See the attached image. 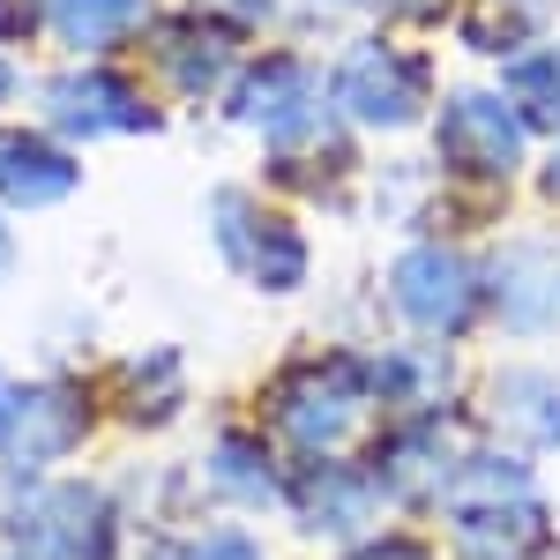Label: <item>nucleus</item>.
<instances>
[{
    "label": "nucleus",
    "mask_w": 560,
    "mask_h": 560,
    "mask_svg": "<svg viewBox=\"0 0 560 560\" xmlns=\"http://www.w3.org/2000/svg\"><path fill=\"white\" fill-rule=\"evenodd\" d=\"M173 560H269V553H261L255 530H240V523H210V530H195Z\"/></svg>",
    "instance_id": "obj_23"
},
{
    "label": "nucleus",
    "mask_w": 560,
    "mask_h": 560,
    "mask_svg": "<svg viewBox=\"0 0 560 560\" xmlns=\"http://www.w3.org/2000/svg\"><path fill=\"white\" fill-rule=\"evenodd\" d=\"M0 404H8V374H0Z\"/></svg>",
    "instance_id": "obj_31"
},
{
    "label": "nucleus",
    "mask_w": 560,
    "mask_h": 560,
    "mask_svg": "<svg viewBox=\"0 0 560 560\" xmlns=\"http://www.w3.org/2000/svg\"><path fill=\"white\" fill-rule=\"evenodd\" d=\"M546 560H560V553H546Z\"/></svg>",
    "instance_id": "obj_32"
},
{
    "label": "nucleus",
    "mask_w": 560,
    "mask_h": 560,
    "mask_svg": "<svg viewBox=\"0 0 560 560\" xmlns=\"http://www.w3.org/2000/svg\"><path fill=\"white\" fill-rule=\"evenodd\" d=\"M345 560H433V553L419 546V538H359Z\"/></svg>",
    "instance_id": "obj_27"
},
{
    "label": "nucleus",
    "mask_w": 560,
    "mask_h": 560,
    "mask_svg": "<svg viewBox=\"0 0 560 560\" xmlns=\"http://www.w3.org/2000/svg\"><path fill=\"white\" fill-rule=\"evenodd\" d=\"M456 464H464V441L441 433V411H433V419H396V433L374 448L366 471H374V486H382V501H396V509H427V501L448 493Z\"/></svg>",
    "instance_id": "obj_11"
},
{
    "label": "nucleus",
    "mask_w": 560,
    "mask_h": 560,
    "mask_svg": "<svg viewBox=\"0 0 560 560\" xmlns=\"http://www.w3.org/2000/svg\"><path fill=\"white\" fill-rule=\"evenodd\" d=\"M8 90H15V75H8V68H0V97H8Z\"/></svg>",
    "instance_id": "obj_30"
},
{
    "label": "nucleus",
    "mask_w": 560,
    "mask_h": 560,
    "mask_svg": "<svg viewBox=\"0 0 560 560\" xmlns=\"http://www.w3.org/2000/svg\"><path fill=\"white\" fill-rule=\"evenodd\" d=\"M448 546L456 560H538L546 553V493H493V501H448Z\"/></svg>",
    "instance_id": "obj_13"
},
{
    "label": "nucleus",
    "mask_w": 560,
    "mask_h": 560,
    "mask_svg": "<svg viewBox=\"0 0 560 560\" xmlns=\"http://www.w3.org/2000/svg\"><path fill=\"white\" fill-rule=\"evenodd\" d=\"M486 419L516 448H560V374H546V366H501L486 382Z\"/></svg>",
    "instance_id": "obj_17"
},
{
    "label": "nucleus",
    "mask_w": 560,
    "mask_h": 560,
    "mask_svg": "<svg viewBox=\"0 0 560 560\" xmlns=\"http://www.w3.org/2000/svg\"><path fill=\"white\" fill-rule=\"evenodd\" d=\"M90 427H97V411H90L83 382H68V374L8 382V404H0V471L15 486L52 478L90 441Z\"/></svg>",
    "instance_id": "obj_3"
},
{
    "label": "nucleus",
    "mask_w": 560,
    "mask_h": 560,
    "mask_svg": "<svg viewBox=\"0 0 560 560\" xmlns=\"http://www.w3.org/2000/svg\"><path fill=\"white\" fill-rule=\"evenodd\" d=\"M486 306L501 314L509 337H546L560 322V247L546 240H509L486 269Z\"/></svg>",
    "instance_id": "obj_12"
},
{
    "label": "nucleus",
    "mask_w": 560,
    "mask_h": 560,
    "mask_svg": "<svg viewBox=\"0 0 560 560\" xmlns=\"http://www.w3.org/2000/svg\"><path fill=\"white\" fill-rule=\"evenodd\" d=\"M202 15H217L224 31H261L269 15H277V0H195Z\"/></svg>",
    "instance_id": "obj_25"
},
{
    "label": "nucleus",
    "mask_w": 560,
    "mask_h": 560,
    "mask_svg": "<svg viewBox=\"0 0 560 560\" xmlns=\"http://www.w3.org/2000/svg\"><path fill=\"white\" fill-rule=\"evenodd\" d=\"M52 31V0H0V45H31Z\"/></svg>",
    "instance_id": "obj_24"
},
{
    "label": "nucleus",
    "mask_w": 560,
    "mask_h": 560,
    "mask_svg": "<svg viewBox=\"0 0 560 560\" xmlns=\"http://www.w3.org/2000/svg\"><path fill=\"white\" fill-rule=\"evenodd\" d=\"M538 187H546V195H553V202H560V150H553V158H546V173H538Z\"/></svg>",
    "instance_id": "obj_29"
},
{
    "label": "nucleus",
    "mask_w": 560,
    "mask_h": 560,
    "mask_svg": "<svg viewBox=\"0 0 560 560\" xmlns=\"http://www.w3.org/2000/svg\"><path fill=\"white\" fill-rule=\"evenodd\" d=\"M202 486H210L217 501H232V509H269V501H284V478H277L269 441H261V433H240V427H224L210 441Z\"/></svg>",
    "instance_id": "obj_18"
},
{
    "label": "nucleus",
    "mask_w": 560,
    "mask_h": 560,
    "mask_svg": "<svg viewBox=\"0 0 560 560\" xmlns=\"http://www.w3.org/2000/svg\"><path fill=\"white\" fill-rule=\"evenodd\" d=\"M284 509L306 538H366L374 509H382V486H374V471H359L345 456H306L284 478Z\"/></svg>",
    "instance_id": "obj_10"
},
{
    "label": "nucleus",
    "mask_w": 560,
    "mask_h": 560,
    "mask_svg": "<svg viewBox=\"0 0 560 560\" xmlns=\"http://www.w3.org/2000/svg\"><path fill=\"white\" fill-rule=\"evenodd\" d=\"M240 31H224V23H202V15H179V23H165L158 31V75L173 83L179 105H210L217 90H232V75H240Z\"/></svg>",
    "instance_id": "obj_14"
},
{
    "label": "nucleus",
    "mask_w": 560,
    "mask_h": 560,
    "mask_svg": "<svg viewBox=\"0 0 560 560\" xmlns=\"http://www.w3.org/2000/svg\"><path fill=\"white\" fill-rule=\"evenodd\" d=\"M388 306H396L419 337L456 345V337H471V322L486 314V269H478L464 247L419 240V247H404L396 269H388Z\"/></svg>",
    "instance_id": "obj_7"
},
{
    "label": "nucleus",
    "mask_w": 560,
    "mask_h": 560,
    "mask_svg": "<svg viewBox=\"0 0 560 560\" xmlns=\"http://www.w3.org/2000/svg\"><path fill=\"white\" fill-rule=\"evenodd\" d=\"M83 187V165L60 135L0 128V210H60Z\"/></svg>",
    "instance_id": "obj_15"
},
{
    "label": "nucleus",
    "mask_w": 560,
    "mask_h": 560,
    "mask_svg": "<svg viewBox=\"0 0 560 560\" xmlns=\"http://www.w3.org/2000/svg\"><path fill=\"white\" fill-rule=\"evenodd\" d=\"M202 217H210V247L224 255V269H232L240 284H255V292H269V300H292V292L306 284L314 247H306V232L284 210H261V195L217 187Z\"/></svg>",
    "instance_id": "obj_5"
},
{
    "label": "nucleus",
    "mask_w": 560,
    "mask_h": 560,
    "mask_svg": "<svg viewBox=\"0 0 560 560\" xmlns=\"http://www.w3.org/2000/svg\"><path fill=\"white\" fill-rule=\"evenodd\" d=\"M187 411V359L173 345H142L135 359H120V419L142 433L173 427Z\"/></svg>",
    "instance_id": "obj_19"
},
{
    "label": "nucleus",
    "mask_w": 560,
    "mask_h": 560,
    "mask_svg": "<svg viewBox=\"0 0 560 560\" xmlns=\"http://www.w3.org/2000/svg\"><path fill=\"white\" fill-rule=\"evenodd\" d=\"M374 366V404H388L396 419H433V411H448V396H456V359L448 345H388L366 359Z\"/></svg>",
    "instance_id": "obj_16"
},
{
    "label": "nucleus",
    "mask_w": 560,
    "mask_h": 560,
    "mask_svg": "<svg viewBox=\"0 0 560 560\" xmlns=\"http://www.w3.org/2000/svg\"><path fill=\"white\" fill-rule=\"evenodd\" d=\"M546 8H553V0H464V8H456V38L471 45V52H486V60H493V52L509 60V52L546 38Z\"/></svg>",
    "instance_id": "obj_21"
},
{
    "label": "nucleus",
    "mask_w": 560,
    "mask_h": 560,
    "mask_svg": "<svg viewBox=\"0 0 560 560\" xmlns=\"http://www.w3.org/2000/svg\"><path fill=\"white\" fill-rule=\"evenodd\" d=\"M366 15H382V23H441L456 0H359Z\"/></svg>",
    "instance_id": "obj_26"
},
{
    "label": "nucleus",
    "mask_w": 560,
    "mask_h": 560,
    "mask_svg": "<svg viewBox=\"0 0 560 560\" xmlns=\"http://www.w3.org/2000/svg\"><path fill=\"white\" fill-rule=\"evenodd\" d=\"M150 0H52V38L68 45V52H83V60H97V52H113V45H128L150 31Z\"/></svg>",
    "instance_id": "obj_20"
},
{
    "label": "nucleus",
    "mask_w": 560,
    "mask_h": 560,
    "mask_svg": "<svg viewBox=\"0 0 560 560\" xmlns=\"http://www.w3.org/2000/svg\"><path fill=\"white\" fill-rule=\"evenodd\" d=\"M38 113H45V135L60 142H113V135H150L165 113L113 68H60L38 83Z\"/></svg>",
    "instance_id": "obj_9"
},
{
    "label": "nucleus",
    "mask_w": 560,
    "mask_h": 560,
    "mask_svg": "<svg viewBox=\"0 0 560 560\" xmlns=\"http://www.w3.org/2000/svg\"><path fill=\"white\" fill-rule=\"evenodd\" d=\"M15 277V232H8V217H0V284Z\"/></svg>",
    "instance_id": "obj_28"
},
{
    "label": "nucleus",
    "mask_w": 560,
    "mask_h": 560,
    "mask_svg": "<svg viewBox=\"0 0 560 560\" xmlns=\"http://www.w3.org/2000/svg\"><path fill=\"white\" fill-rule=\"evenodd\" d=\"M329 105L345 113L351 128H374V135H404L427 120L433 105V60L404 38H351L329 68Z\"/></svg>",
    "instance_id": "obj_2"
},
{
    "label": "nucleus",
    "mask_w": 560,
    "mask_h": 560,
    "mask_svg": "<svg viewBox=\"0 0 560 560\" xmlns=\"http://www.w3.org/2000/svg\"><path fill=\"white\" fill-rule=\"evenodd\" d=\"M501 97L516 105L530 128H560V38H538V45H523V52H509Z\"/></svg>",
    "instance_id": "obj_22"
},
{
    "label": "nucleus",
    "mask_w": 560,
    "mask_h": 560,
    "mask_svg": "<svg viewBox=\"0 0 560 560\" xmlns=\"http://www.w3.org/2000/svg\"><path fill=\"white\" fill-rule=\"evenodd\" d=\"M0 538L23 546L31 560H113L120 509L105 486H83V478H31L0 523Z\"/></svg>",
    "instance_id": "obj_4"
},
{
    "label": "nucleus",
    "mask_w": 560,
    "mask_h": 560,
    "mask_svg": "<svg viewBox=\"0 0 560 560\" xmlns=\"http://www.w3.org/2000/svg\"><path fill=\"white\" fill-rule=\"evenodd\" d=\"M232 120L247 135H261L269 150L277 142H300V135H314L337 105H329V83H322V68L306 60V52H261V60H247L240 75H232Z\"/></svg>",
    "instance_id": "obj_8"
},
{
    "label": "nucleus",
    "mask_w": 560,
    "mask_h": 560,
    "mask_svg": "<svg viewBox=\"0 0 560 560\" xmlns=\"http://www.w3.org/2000/svg\"><path fill=\"white\" fill-rule=\"evenodd\" d=\"M530 158V120L501 90H456L433 113V165L471 187H509Z\"/></svg>",
    "instance_id": "obj_6"
},
{
    "label": "nucleus",
    "mask_w": 560,
    "mask_h": 560,
    "mask_svg": "<svg viewBox=\"0 0 560 560\" xmlns=\"http://www.w3.org/2000/svg\"><path fill=\"white\" fill-rule=\"evenodd\" d=\"M269 419L277 433L300 448V456H337L351 448L366 419H374V366L351 359V351H322V359H300L284 382L269 388Z\"/></svg>",
    "instance_id": "obj_1"
}]
</instances>
